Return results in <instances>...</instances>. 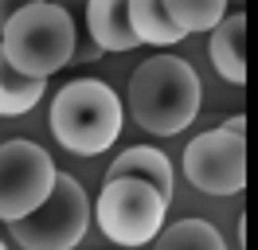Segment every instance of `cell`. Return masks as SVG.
<instances>
[{
	"instance_id": "cell-1",
	"label": "cell",
	"mask_w": 258,
	"mask_h": 250,
	"mask_svg": "<svg viewBox=\"0 0 258 250\" xmlns=\"http://www.w3.org/2000/svg\"><path fill=\"white\" fill-rule=\"evenodd\" d=\"M200 94L204 86L188 59L153 55L137 62V71L129 75V113L141 129L157 137H176L200 113Z\"/></svg>"
},
{
	"instance_id": "cell-2",
	"label": "cell",
	"mask_w": 258,
	"mask_h": 250,
	"mask_svg": "<svg viewBox=\"0 0 258 250\" xmlns=\"http://www.w3.org/2000/svg\"><path fill=\"white\" fill-rule=\"evenodd\" d=\"M51 133L75 156L106 153L121 133V98L98 78H75L51 102Z\"/></svg>"
},
{
	"instance_id": "cell-3",
	"label": "cell",
	"mask_w": 258,
	"mask_h": 250,
	"mask_svg": "<svg viewBox=\"0 0 258 250\" xmlns=\"http://www.w3.org/2000/svg\"><path fill=\"white\" fill-rule=\"evenodd\" d=\"M0 47H4V55L12 59L16 71H24L32 78H51L75 55L71 12L55 0H35L8 20V28L0 35Z\"/></svg>"
},
{
	"instance_id": "cell-4",
	"label": "cell",
	"mask_w": 258,
	"mask_h": 250,
	"mask_svg": "<svg viewBox=\"0 0 258 250\" xmlns=\"http://www.w3.org/2000/svg\"><path fill=\"white\" fill-rule=\"evenodd\" d=\"M164 211H168V200H164L149 180H137V176H117V180H106L102 192H98V231L106 234L117 246H145L161 234Z\"/></svg>"
},
{
	"instance_id": "cell-5",
	"label": "cell",
	"mask_w": 258,
	"mask_h": 250,
	"mask_svg": "<svg viewBox=\"0 0 258 250\" xmlns=\"http://www.w3.org/2000/svg\"><path fill=\"white\" fill-rule=\"evenodd\" d=\"M184 176L204 196H239L246 184V117L235 113L188 141Z\"/></svg>"
},
{
	"instance_id": "cell-6",
	"label": "cell",
	"mask_w": 258,
	"mask_h": 250,
	"mask_svg": "<svg viewBox=\"0 0 258 250\" xmlns=\"http://www.w3.org/2000/svg\"><path fill=\"white\" fill-rule=\"evenodd\" d=\"M90 227V200L75 176L59 172L51 200L28 219L12 223V238L24 250H75Z\"/></svg>"
},
{
	"instance_id": "cell-7",
	"label": "cell",
	"mask_w": 258,
	"mask_h": 250,
	"mask_svg": "<svg viewBox=\"0 0 258 250\" xmlns=\"http://www.w3.org/2000/svg\"><path fill=\"white\" fill-rule=\"evenodd\" d=\"M59 168L35 141H4L0 145V219L20 223L51 200Z\"/></svg>"
},
{
	"instance_id": "cell-8",
	"label": "cell",
	"mask_w": 258,
	"mask_h": 250,
	"mask_svg": "<svg viewBox=\"0 0 258 250\" xmlns=\"http://www.w3.org/2000/svg\"><path fill=\"white\" fill-rule=\"evenodd\" d=\"M86 28L102 51H129L141 43L129 20V0H86Z\"/></svg>"
},
{
	"instance_id": "cell-9",
	"label": "cell",
	"mask_w": 258,
	"mask_h": 250,
	"mask_svg": "<svg viewBox=\"0 0 258 250\" xmlns=\"http://www.w3.org/2000/svg\"><path fill=\"white\" fill-rule=\"evenodd\" d=\"M208 51H211V62H215L219 78L242 86V82H246V16L242 12L227 16L223 24L211 31Z\"/></svg>"
},
{
	"instance_id": "cell-10",
	"label": "cell",
	"mask_w": 258,
	"mask_h": 250,
	"mask_svg": "<svg viewBox=\"0 0 258 250\" xmlns=\"http://www.w3.org/2000/svg\"><path fill=\"white\" fill-rule=\"evenodd\" d=\"M117 176H137V180H149V184L161 192L164 200H172V164L161 149H149V145H133L121 156H113L106 180H117Z\"/></svg>"
},
{
	"instance_id": "cell-11",
	"label": "cell",
	"mask_w": 258,
	"mask_h": 250,
	"mask_svg": "<svg viewBox=\"0 0 258 250\" xmlns=\"http://www.w3.org/2000/svg\"><path fill=\"white\" fill-rule=\"evenodd\" d=\"M43 94H47V78H32L16 71L0 47V117H20V113L35 109V102Z\"/></svg>"
},
{
	"instance_id": "cell-12",
	"label": "cell",
	"mask_w": 258,
	"mask_h": 250,
	"mask_svg": "<svg viewBox=\"0 0 258 250\" xmlns=\"http://www.w3.org/2000/svg\"><path fill=\"white\" fill-rule=\"evenodd\" d=\"M129 20H133L137 35H141V43L172 47L184 39V31L176 28V20H172L164 0H129Z\"/></svg>"
},
{
	"instance_id": "cell-13",
	"label": "cell",
	"mask_w": 258,
	"mask_h": 250,
	"mask_svg": "<svg viewBox=\"0 0 258 250\" xmlns=\"http://www.w3.org/2000/svg\"><path fill=\"white\" fill-rule=\"evenodd\" d=\"M153 250H227V242L208 219H180L161 231Z\"/></svg>"
},
{
	"instance_id": "cell-14",
	"label": "cell",
	"mask_w": 258,
	"mask_h": 250,
	"mask_svg": "<svg viewBox=\"0 0 258 250\" xmlns=\"http://www.w3.org/2000/svg\"><path fill=\"white\" fill-rule=\"evenodd\" d=\"M168 12L176 20V28L188 35V31H215L227 16V4L231 0H164Z\"/></svg>"
},
{
	"instance_id": "cell-15",
	"label": "cell",
	"mask_w": 258,
	"mask_h": 250,
	"mask_svg": "<svg viewBox=\"0 0 258 250\" xmlns=\"http://www.w3.org/2000/svg\"><path fill=\"white\" fill-rule=\"evenodd\" d=\"M28 4H35V0H0V35L8 28V20H12L20 8H28Z\"/></svg>"
},
{
	"instance_id": "cell-16",
	"label": "cell",
	"mask_w": 258,
	"mask_h": 250,
	"mask_svg": "<svg viewBox=\"0 0 258 250\" xmlns=\"http://www.w3.org/2000/svg\"><path fill=\"white\" fill-rule=\"evenodd\" d=\"M0 250H4V242H0Z\"/></svg>"
}]
</instances>
